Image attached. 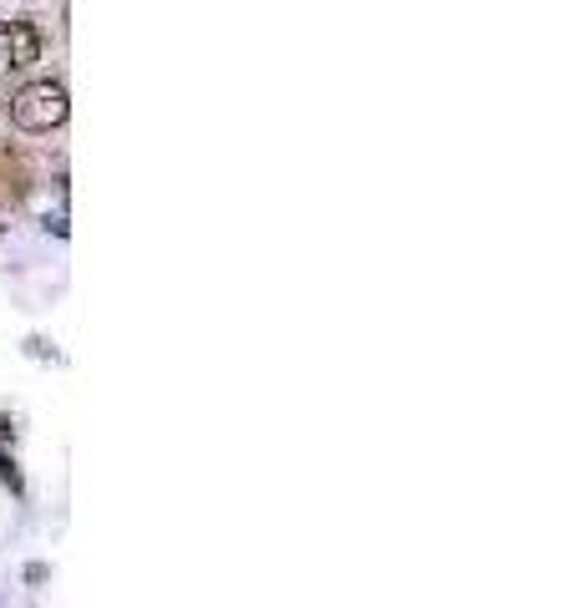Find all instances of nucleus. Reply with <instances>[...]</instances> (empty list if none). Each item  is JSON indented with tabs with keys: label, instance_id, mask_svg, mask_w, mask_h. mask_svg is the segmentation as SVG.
Listing matches in <instances>:
<instances>
[{
	"label": "nucleus",
	"instance_id": "1",
	"mask_svg": "<svg viewBox=\"0 0 577 608\" xmlns=\"http://www.w3.org/2000/svg\"><path fill=\"white\" fill-rule=\"evenodd\" d=\"M71 117V97L61 82H31L11 97V122L21 132H51Z\"/></svg>",
	"mask_w": 577,
	"mask_h": 608
},
{
	"label": "nucleus",
	"instance_id": "2",
	"mask_svg": "<svg viewBox=\"0 0 577 608\" xmlns=\"http://www.w3.org/2000/svg\"><path fill=\"white\" fill-rule=\"evenodd\" d=\"M0 61L16 66V71L36 66L41 61V31L31 21H6L0 26Z\"/></svg>",
	"mask_w": 577,
	"mask_h": 608
},
{
	"label": "nucleus",
	"instance_id": "3",
	"mask_svg": "<svg viewBox=\"0 0 577 608\" xmlns=\"http://www.w3.org/2000/svg\"><path fill=\"white\" fill-rule=\"evenodd\" d=\"M0 193H6L11 203L26 198V168H21V158H11V152H0Z\"/></svg>",
	"mask_w": 577,
	"mask_h": 608
},
{
	"label": "nucleus",
	"instance_id": "4",
	"mask_svg": "<svg viewBox=\"0 0 577 608\" xmlns=\"http://www.w3.org/2000/svg\"><path fill=\"white\" fill-rule=\"evenodd\" d=\"M0 482H6L11 492H26V477H21V467H16L11 451H0Z\"/></svg>",
	"mask_w": 577,
	"mask_h": 608
},
{
	"label": "nucleus",
	"instance_id": "5",
	"mask_svg": "<svg viewBox=\"0 0 577 608\" xmlns=\"http://www.w3.org/2000/svg\"><path fill=\"white\" fill-rule=\"evenodd\" d=\"M6 436H16V426H11V416H0V441Z\"/></svg>",
	"mask_w": 577,
	"mask_h": 608
}]
</instances>
